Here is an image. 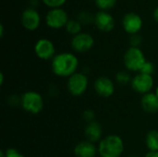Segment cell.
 <instances>
[{"instance_id": "cell-1", "label": "cell", "mask_w": 158, "mask_h": 157, "mask_svg": "<svg viewBox=\"0 0 158 157\" xmlns=\"http://www.w3.org/2000/svg\"><path fill=\"white\" fill-rule=\"evenodd\" d=\"M79 59L71 52H61L56 54L51 60V68L53 73L60 78H69L77 72Z\"/></svg>"}, {"instance_id": "cell-2", "label": "cell", "mask_w": 158, "mask_h": 157, "mask_svg": "<svg viewBox=\"0 0 158 157\" xmlns=\"http://www.w3.org/2000/svg\"><path fill=\"white\" fill-rule=\"evenodd\" d=\"M97 148L101 157H120L125 145L121 137L117 134H109L98 143Z\"/></svg>"}, {"instance_id": "cell-3", "label": "cell", "mask_w": 158, "mask_h": 157, "mask_svg": "<svg viewBox=\"0 0 158 157\" xmlns=\"http://www.w3.org/2000/svg\"><path fill=\"white\" fill-rule=\"evenodd\" d=\"M146 61L145 55L140 47L130 46L123 56L124 66L130 72H140Z\"/></svg>"}, {"instance_id": "cell-4", "label": "cell", "mask_w": 158, "mask_h": 157, "mask_svg": "<svg viewBox=\"0 0 158 157\" xmlns=\"http://www.w3.org/2000/svg\"><path fill=\"white\" fill-rule=\"evenodd\" d=\"M20 106L31 115L41 113L44 107V100L41 93L35 91H28L20 96Z\"/></svg>"}, {"instance_id": "cell-5", "label": "cell", "mask_w": 158, "mask_h": 157, "mask_svg": "<svg viewBox=\"0 0 158 157\" xmlns=\"http://www.w3.org/2000/svg\"><path fill=\"white\" fill-rule=\"evenodd\" d=\"M89 79L88 76L83 72H76L68 78L67 89L69 93L75 97L82 95L88 89Z\"/></svg>"}, {"instance_id": "cell-6", "label": "cell", "mask_w": 158, "mask_h": 157, "mask_svg": "<svg viewBox=\"0 0 158 157\" xmlns=\"http://www.w3.org/2000/svg\"><path fill=\"white\" fill-rule=\"evenodd\" d=\"M69 20V15L63 7L50 8L45 15V24L53 30L65 28Z\"/></svg>"}, {"instance_id": "cell-7", "label": "cell", "mask_w": 158, "mask_h": 157, "mask_svg": "<svg viewBox=\"0 0 158 157\" xmlns=\"http://www.w3.org/2000/svg\"><path fill=\"white\" fill-rule=\"evenodd\" d=\"M131 86L134 92L143 95L152 93V90L155 86V80L152 75L138 72L132 77Z\"/></svg>"}, {"instance_id": "cell-8", "label": "cell", "mask_w": 158, "mask_h": 157, "mask_svg": "<svg viewBox=\"0 0 158 157\" xmlns=\"http://www.w3.org/2000/svg\"><path fill=\"white\" fill-rule=\"evenodd\" d=\"M70 45L74 52L83 54L90 51L94 47V38L91 33L81 31V33L72 36Z\"/></svg>"}, {"instance_id": "cell-9", "label": "cell", "mask_w": 158, "mask_h": 157, "mask_svg": "<svg viewBox=\"0 0 158 157\" xmlns=\"http://www.w3.org/2000/svg\"><path fill=\"white\" fill-rule=\"evenodd\" d=\"M33 49L36 56L42 60H52L56 55L54 43L47 38H41L37 40Z\"/></svg>"}, {"instance_id": "cell-10", "label": "cell", "mask_w": 158, "mask_h": 157, "mask_svg": "<svg viewBox=\"0 0 158 157\" xmlns=\"http://www.w3.org/2000/svg\"><path fill=\"white\" fill-rule=\"evenodd\" d=\"M142 17L135 12H128L122 19V28L130 35L138 34L143 29Z\"/></svg>"}, {"instance_id": "cell-11", "label": "cell", "mask_w": 158, "mask_h": 157, "mask_svg": "<svg viewBox=\"0 0 158 157\" xmlns=\"http://www.w3.org/2000/svg\"><path fill=\"white\" fill-rule=\"evenodd\" d=\"M20 22L25 30L33 31L41 24V16L34 7H27L21 13Z\"/></svg>"}, {"instance_id": "cell-12", "label": "cell", "mask_w": 158, "mask_h": 157, "mask_svg": "<svg viewBox=\"0 0 158 157\" xmlns=\"http://www.w3.org/2000/svg\"><path fill=\"white\" fill-rule=\"evenodd\" d=\"M94 89L95 93L104 98L111 97L115 93V83L114 81L106 76L98 77L94 82Z\"/></svg>"}, {"instance_id": "cell-13", "label": "cell", "mask_w": 158, "mask_h": 157, "mask_svg": "<svg viewBox=\"0 0 158 157\" xmlns=\"http://www.w3.org/2000/svg\"><path fill=\"white\" fill-rule=\"evenodd\" d=\"M94 25L96 28L104 32H109L115 28V19L114 17L108 11L99 10L94 15Z\"/></svg>"}, {"instance_id": "cell-14", "label": "cell", "mask_w": 158, "mask_h": 157, "mask_svg": "<svg viewBox=\"0 0 158 157\" xmlns=\"http://www.w3.org/2000/svg\"><path fill=\"white\" fill-rule=\"evenodd\" d=\"M73 152L76 157H95L98 154V148L95 143L85 140L77 143Z\"/></svg>"}, {"instance_id": "cell-15", "label": "cell", "mask_w": 158, "mask_h": 157, "mask_svg": "<svg viewBox=\"0 0 158 157\" xmlns=\"http://www.w3.org/2000/svg\"><path fill=\"white\" fill-rule=\"evenodd\" d=\"M84 134H85L87 141H89L93 143H99L103 139L102 125L95 120L87 123L85 130H84Z\"/></svg>"}, {"instance_id": "cell-16", "label": "cell", "mask_w": 158, "mask_h": 157, "mask_svg": "<svg viewBox=\"0 0 158 157\" xmlns=\"http://www.w3.org/2000/svg\"><path fill=\"white\" fill-rule=\"evenodd\" d=\"M141 106L148 114L158 113V97L155 93L143 94L141 98Z\"/></svg>"}, {"instance_id": "cell-17", "label": "cell", "mask_w": 158, "mask_h": 157, "mask_svg": "<svg viewBox=\"0 0 158 157\" xmlns=\"http://www.w3.org/2000/svg\"><path fill=\"white\" fill-rule=\"evenodd\" d=\"M145 145L148 151L158 152V130H152L145 136Z\"/></svg>"}, {"instance_id": "cell-18", "label": "cell", "mask_w": 158, "mask_h": 157, "mask_svg": "<svg viewBox=\"0 0 158 157\" xmlns=\"http://www.w3.org/2000/svg\"><path fill=\"white\" fill-rule=\"evenodd\" d=\"M65 29H66L67 32H69L72 36H75V35H77V34L81 32L82 25H81V23L77 19H69V20L68 21Z\"/></svg>"}, {"instance_id": "cell-19", "label": "cell", "mask_w": 158, "mask_h": 157, "mask_svg": "<svg viewBox=\"0 0 158 157\" xmlns=\"http://www.w3.org/2000/svg\"><path fill=\"white\" fill-rule=\"evenodd\" d=\"M131 80H132V77L131 76L130 71H128V70H121L116 74V81L119 85L131 84Z\"/></svg>"}, {"instance_id": "cell-20", "label": "cell", "mask_w": 158, "mask_h": 157, "mask_svg": "<svg viewBox=\"0 0 158 157\" xmlns=\"http://www.w3.org/2000/svg\"><path fill=\"white\" fill-rule=\"evenodd\" d=\"M95 6L101 11H108L117 5V0H94Z\"/></svg>"}, {"instance_id": "cell-21", "label": "cell", "mask_w": 158, "mask_h": 157, "mask_svg": "<svg viewBox=\"0 0 158 157\" xmlns=\"http://www.w3.org/2000/svg\"><path fill=\"white\" fill-rule=\"evenodd\" d=\"M77 19L81 23V25H88V24L94 23V15H93L87 11H82V12H80L78 14Z\"/></svg>"}, {"instance_id": "cell-22", "label": "cell", "mask_w": 158, "mask_h": 157, "mask_svg": "<svg viewBox=\"0 0 158 157\" xmlns=\"http://www.w3.org/2000/svg\"><path fill=\"white\" fill-rule=\"evenodd\" d=\"M155 71H156V66H155V64H154L153 62L147 60V61L144 63V65H143V67L142 68V69H141L140 72L144 73V74H147V75H152V76H153V74L155 73Z\"/></svg>"}, {"instance_id": "cell-23", "label": "cell", "mask_w": 158, "mask_h": 157, "mask_svg": "<svg viewBox=\"0 0 158 157\" xmlns=\"http://www.w3.org/2000/svg\"><path fill=\"white\" fill-rule=\"evenodd\" d=\"M49 8L62 7V6L67 2V0H41Z\"/></svg>"}, {"instance_id": "cell-24", "label": "cell", "mask_w": 158, "mask_h": 157, "mask_svg": "<svg viewBox=\"0 0 158 157\" xmlns=\"http://www.w3.org/2000/svg\"><path fill=\"white\" fill-rule=\"evenodd\" d=\"M82 118H84V120L89 123V122H92V121H94V118H95V113L94 110L92 109H86L83 111L82 113Z\"/></svg>"}, {"instance_id": "cell-25", "label": "cell", "mask_w": 158, "mask_h": 157, "mask_svg": "<svg viewBox=\"0 0 158 157\" xmlns=\"http://www.w3.org/2000/svg\"><path fill=\"white\" fill-rule=\"evenodd\" d=\"M143 42V38L138 34H134V35H131L130 37V44L131 46H134V47H140V45L142 44Z\"/></svg>"}, {"instance_id": "cell-26", "label": "cell", "mask_w": 158, "mask_h": 157, "mask_svg": "<svg viewBox=\"0 0 158 157\" xmlns=\"http://www.w3.org/2000/svg\"><path fill=\"white\" fill-rule=\"evenodd\" d=\"M5 157H26L15 148H8L5 151Z\"/></svg>"}, {"instance_id": "cell-27", "label": "cell", "mask_w": 158, "mask_h": 157, "mask_svg": "<svg viewBox=\"0 0 158 157\" xmlns=\"http://www.w3.org/2000/svg\"><path fill=\"white\" fill-rule=\"evenodd\" d=\"M144 157H158V152L156 151H148Z\"/></svg>"}, {"instance_id": "cell-28", "label": "cell", "mask_w": 158, "mask_h": 157, "mask_svg": "<svg viewBox=\"0 0 158 157\" xmlns=\"http://www.w3.org/2000/svg\"><path fill=\"white\" fill-rule=\"evenodd\" d=\"M153 19H155V21H156L158 23V6L156 7L153 11Z\"/></svg>"}, {"instance_id": "cell-29", "label": "cell", "mask_w": 158, "mask_h": 157, "mask_svg": "<svg viewBox=\"0 0 158 157\" xmlns=\"http://www.w3.org/2000/svg\"><path fill=\"white\" fill-rule=\"evenodd\" d=\"M4 36V25L0 24V37L2 38Z\"/></svg>"}, {"instance_id": "cell-30", "label": "cell", "mask_w": 158, "mask_h": 157, "mask_svg": "<svg viewBox=\"0 0 158 157\" xmlns=\"http://www.w3.org/2000/svg\"><path fill=\"white\" fill-rule=\"evenodd\" d=\"M3 83H4V73L1 72L0 73V84L2 85Z\"/></svg>"}, {"instance_id": "cell-31", "label": "cell", "mask_w": 158, "mask_h": 157, "mask_svg": "<svg viewBox=\"0 0 158 157\" xmlns=\"http://www.w3.org/2000/svg\"><path fill=\"white\" fill-rule=\"evenodd\" d=\"M0 157H5V151L0 152Z\"/></svg>"}, {"instance_id": "cell-32", "label": "cell", "mask_w": 158, "mask_h": 157, "mask_svg": "<svg viewBox=\"0 0 158 157\" xmlns=\"http://www.w3.org/2000/svg\"><path fill=\"white\" fill-rule=\"evenodd\" d=\"M155 93L156 94V96L158 97V86L156 88V91H155Z\"/></svg>"}, {"instance_id": "cell-33", "label": "cell", "mask_w": 158, "mask_h": 157, "mask_svg": "<svg viewBox=\"0 0 158 157\" xmlns=\"http://www.w3.org/2000/svg\"><path fill=\"white\" fill-rule=\"evenodd\" d=\"M131 157H136V156H131Z\"/></svg>"}]
</instances>
